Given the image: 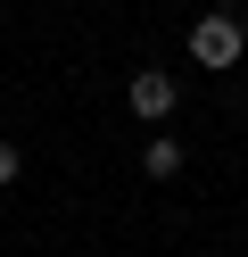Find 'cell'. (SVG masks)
<instances>
[{
	"label": "cell",
	"instance_id": "3957f363",
	"mask_svg": "<svg viewBox=\"0 0 248 257\" xmlns=\"http://www.w3.org/2000/svg\"><path fill=\"white\" fill-rule=\"evenodd\" d=\"M141 166H149V174H157V183H165V174L182 166V141H149V158H141Z\"/></svg>",
	"mask_w": 248,
	"mask_h": 257
},
{
	"label": "cell",
	"instance_id": "277c9868",
	"mask_svg": "<svg viewBox=\"0 0 248 257\" xmlns=\"http://www.w3.org/2000/svg\"><path fill=\"white\" fill-rule=\"evenodd\" d=\"M17 166H25V158H17V141H0V183H17Z\"/></svg>",
	"mask_w": 248,
	"mask_h": 257
},
{
	"label": "cell",
	"instance_id": "7a4b0ae2",
	"mask_svg": "<svg viewBox=\"0 0 248 257\" xmlns=\"http://www.w3.org/2000/svg\"><path fill=\"white\" fill-rule=\"evenodd\" d=\"M132 116H174V75H165V67L132 75Z\"/></svg>",
	"mask_w": 248,
	"mask_h": 257
},
{
	"label": "cell",
	"instance_id": "6da1fadb",
	"mask_svg": "<svg viewBox=\"0 0 248 257\" xmlns=\"http://www.w3.org/2000/svg\"><path fill=\"white\" fill-rule=\"evenodd\" d=\"M240 50H248V34H240V17H223V9L190 25V58L198 67H240Z\"/></svg>",
	"mask_w": 248,
	"mask_h": 257
}]
</instances>
